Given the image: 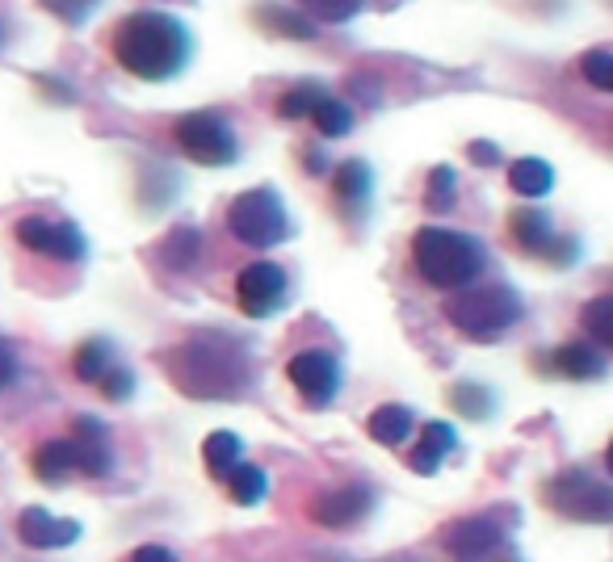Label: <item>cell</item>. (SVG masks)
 <instances>
[{
    "mask_svg": "<svg viewBox=\"0 0 613 562\" xmlns=\"http://www.w3.org/2000/svg\"><path fill=\"white\" fill-rule=\"evenodd\" d=\"M51 231H55V223H46V219H39V214H30V219H22V223L13 227V235H18L22 248L46 252L51 248Z\"/></svg>",
    "mask_w": 613,
    "mask_h": 562,
    "instance_id": "cell-33",
    "label": "cell"
},
{
    "mask_svg": "<svg viewBox=\"0 0 613 562\" xmlns=\"http://www.w3.org/2000/svg\"><path fill=\"white\" fill-rule=\"evenodd\" d=\"M450 399L463 407L466 416H475V420L492 416V391H484L479 382H458V386L450 391Z\"/></svg>",
    "mask_w": 613,
    "mask_h": 562,
    "instance_id": "cell-31",
    "label": "cell"
},
{
    "mask_svg": "<svg viewBox=\"0 0 613 562\" xmlns=\"http://www.w3.org/2000/svg\"><path fill=\"white\" fill-rule=\"evenodd\" d=\"M445 315L471 340H492V336L508 332L521 319V298L508 286H484V290H471L463 298H454L445 307Z\"/></svg>",
    "mask_w": 613,
    "mask_h": 562,
    "instance_id": "cell-5",
    "label": "cell"
},
{
    "mask_svg": "<svg viewBox=\"0 0 613 562\" xmlns=\"http://www.w3.org/2000/svg\"><path fill=\"white\" fill-rule=\"evenodd\" d=\"M228 491H232L235 503H244V508H253V503L265 500V491H269V475L253 466V462H240L232 475H228Z\"/></svg>",
    "mask_w": 613,
    "mask_h": 562,
    "instance_id": "cell-23",
    "label": "cell"
},
{
    "mask_svg": "<svg viewBox=\"0 0 613 562\" xmlns=\"http://www.w3.org/2000/svg\"><path fill=\"white\" fill-rule=\"evenodd\" d=\"M550 508H559L568 521L610 524L613 521V483L596 479L592 470H563L547 483Z\"/></svg>",
    "mask_w": 613,
    "mask_h": 562,
    "instance_id": "cell-7",
    "label": "cell"
},
{
    "mask_svg": "<svg viewBox=\"0 0 613 562\" xmlns=\"http://www.w3.org/2000/svg\"><path fill=\"white\" fill-rule=\"evenodd\" d=\"M198 248H202V235L193 227H177L165 240V248H160V261L169 265V269H190L193 261H198Z\"/></svg>",
    "mask_w": 613,
    "mask_h": 562,
    "instance_id": "cell-27",
    "label": "cell"
},
{
    "mask_svg": "<svg viewBox=\"0 0 613 562\" xmlns=\"http://www.w3.org/2000/svg\"><path fill=\"white\" fill-rule=\"evenodd\" d=\"M46 256H55V261H64V265H76V261H85V256H88L85 231L76 227V223H55Z\"/></svg>",
    "mask_w": 613,
    "mask_h": 562,
    "instance_id": "cell-26",
    "label": "cell"
},
{
    "mask_svg": "<svg viewBox=\"0 0 613 562\" xmlns=\"http://www.w3.org/2000/svg\"><path fill=\"white\" fill-rule=\"evenodd\" d=\"M97 386H102V395L114 399V403H127V399L135 395V374H130L127 365H114Z\"/></svg>",
    "mask_w": 613,
    "mask_h": 562,
    "instance_id": "cell-36",
    "label": "cell"
},
{
    "mask_svg": "<svg viewBox=\"0 0 613 562\" xmlns=\"http://www.w3.org/2000/svg\"><path fill=\"white\" fill-rule=\"evenodd\" d=\"M109 370H114V344L102 340V336L85 340V344L76 349V357H72V374L81 378V382H88V386H97Z\"/></svg>",
    "mask_w": 613,
    "mask_h": 562,
    "instance_id": "cell-19",
    "label": "cell"
},
{
    "mask_svg": "<svg viewBox=\"0 0 613 562\" xmlns=\"http://www.w3.org/2000/svg\"><path fill=\"white\" fill-rule=\"evenodd\" d=\"M471 160H475V165H500V147L496 144H471Z\"/></svg>",
    "mask_w": 613,
    "mask_h": 562,
    "instance_id": "cell-39",
    "label": "cell"
},
{
    "mask_svg": "<svg viewBox=\"0 0 613 562\" xmlns=\"http://www.w3.org/2000/svg\"><path fill=\"white\" fill-rule=\"evenodd\" d=\"M605 466H610V475H613V445H610V454H605Z\"/></svg>",
    "mask_w": 613,
    "mask_h": 562,
    "instance_id": "cell-40",
    "label": "cell"
},
{
    "mask_svg": "<svg viewBox=\"0 0 613 562\" xmlns=\"http://www.w3.org/2000/svg\"><path fill=\"white\" fill-rule=\"evenodd\" d=\"M311 118H316L324 139H340V135L353 130V109L345 102H337V97H319V105L311 109Z\"/></svg>",
    "mask_w": 613,
    "mask_h": 562,
    "instance_id": "cell-25",
    "label": "cell"
},
{
    "mask_svg": "<svg viewBox=\"0 0 613 562\" xmlns=\"http://www.w3.org/2000/svg\"><path fill=\"white\" fill-rule=\"evenodd\" d=\"M550 365L563 378H575V382H592V378L605 374V357H601V349L592 340H571V344H563L559 353L550 357Z\"/></svg>",
    "mask_w": 613,
    "mask_h": 562,
    "instance_id": "cell-16",
    "label": "cell"
},
{
    "mask_svg": "<svg viewBox=\"0 0 613 562\" xmlns=\"http://www.w3.org/2000/svg\"><path fill=\"white\" fill-rule=\"evenodd\" d=\"M202 458H207L214 479H228L240 466V458H244V441L235 437V433H211L207 445H202Z\"/></svg>",
    "mask_w": 613,
    "mask_h": 562,
    "instance_id": "cell-22",
    "label": "cell"
},
{
    "mask_svg": "<svg viewBox=\"0 0 613 562\" xmlns=\"http://www.w3.org/2000/svg\"><path fill=\"white\" fill-rule=\"evenodd\" d=\"M412 261L429 286L437 290H463L487 269V252L475 235L450 227H421L412 240Z\"/></svg>",
    "mask_w": 613,
    "mask_h": 562,
    "instance_id": "cell-3",
    "label": "cell"
},
{
    "mask_svg": "<svg viewBox=\"0 0 613 562\" xmlns=\"http://www.w3.org/2000/svg\"><path fill=\"white\" fill-rule=\"evenodd\" d=\"M256 18H261V25H265V30H277V34L286 30V34H295V39H311V21L295 18V13H277V9H269V4H265Z\"/></svg>",
    "mask_w": 613,
    "mask_h": 562,
    "instance_id": "cell-34",
    "label": "cell"
},
{
    "mask_svg": "<svg viewBox=\"0 0 613 562\" xmlns=\"http://www.w3.org/2000/svg\"><path fill=\"white\" fill-rule=\"evenodd\" d=\"M172 139H177V147L190 156L193 165H202V168H228V165H235V156H240L235 130L228 126V118L214 114V109H193L186 118H177Z\"/></svg>",
    "mask_w": 613,
    "mask_h": 562,
    "instance_id": "cell-6",
    "label": "cell"
},
{
    "mask_svg": "<svg viewBox=\"0 0 613 562\" xmlns=\"http://www.w3.org/2000/svg\"><path fill=\"white\" fill-rule=\"evenodd\" d=\"M370 437L379 441V445H387V449H395V445H403V441L412 437V428H416V416L403 407V403H387V407H379L374 416H370Z\"/></svg>",
    "mask_w": 613,
    "mask_h": 562,
    "instance_id": "cell-18",
    "label": "cell"
},
{
    "mask_svg": "<svg viewBox=\"0 0 613 562\" xmlns=\"http://www.w3.org/2000/svg\"><path fill=\"white\" fill-rule=\"evenodd\" d=\"M370 189H374V172H370V165L345 160V165L337 168V198L345 202V206L361 210L366 202H370Z\"/></svg>",
    "mask_w": 613,
    "mask_h": 562,
    "instance_id": "cell-21",
    "label": "cell"
},
{
    "mask_svg": "<svg viewBox=\"0 0 613 562\" xmlns=\"http://www.w3.org/2000/svg\"><path fill=\"white\" fill-rule=\"evenodd\" d=\"M580 324H584V332H589L592 344H601V349H613V294H601V298L584 303V311H580Z\"/></svg>",
    "mask_w": 613,
    "mask_h": 562,
    "instance_id": "cell-24",
    "label": "cell"
},
{
    "mask_svg": "<svg viewBox=\"0 0 613 562\" xmlns=\"http://www.w3.org/2000/svg\"><path fill=\"white\" fill-rule=\"evenodd\" d=\"M43 4L60 21H67V25H85V21L97 13V4H102V0H43Z\"/></svg>",
    "mask_w": 613,
    "mask_h": 562,
    "instance_id": "cell-35",
    "label": "cell"
},
{
    "mask_svg": "<svg viewBox=\"0 0 613 562\" xmlns=\"http://www.w3.org/2000/svg\"><path fill=\"white\" fill-rule=\"evenodd\" d=\"M580 72H584V81H589L592 88L613 93V51H589V55L580 60Z\"/></svg>",
    "mask_w": 613,
    "mask_h": 562,
    "instance_id": "cell-32",
    "label": "cell"
},
{
    "mask_svg": "<svg viewBox=\"0 0 613 562\" xmlns=\"http://www.w3.org/2000/svg\"><path fill=\"white\" fill-rule=\"evenodd\" d=\"M445 545H450V554L458 562H475L505 545V529L492 517H466V521H458L445 533Z\"/></svg>",
    "mask_w": 613,
    "mask_h": 562,
    "instance_id": "cell-13",
    "label": "cell"
},
{
    "mask_svg": "<svg viewBox=\"0 0 613 562\" xmlns=\"http://www.w3.org/2000/svg\"><path fill=\"white\" fill-rule=\"evenodd\" d=\"M169 382L202 403L244 399L256 386V361L244 340L228 332H198L165 353Z\"/></svg>",
    "mask_w": 613,
    "mask_h": 562,
    "instance_id": "cell-1",
    "label": "cell"
},
{
    "mask_svg": "<svg viewBox=\"0 0 613 562\" xmlns=\"http://www.w3.org/2000/svg\"><path fill=\"white\" fill-rule=\"evenodd\" d=\"M228 231L249 248H277L290 235V214L274 185H256L240 193L228 210Z\"/></svg>",
    "mask_w": 613,
    "mask_h": 562,
    "instance_id": "cell-4",
    "label": "cell"
},
{
    "mask_svg": "<svg viewBox=\"0 0 613 562\" xmlns=\"http://www.w3.org/2000/svg\"><path fill=\"white\" fill-rule=\"evenodd\" d=\"M298 9H303L307 18L328 21V25H340V21L358 18L361 9H366V0H298Z\"/></svg>",
    "mask_w": 613,
    "mask_h": 562,
    "instance_id": "cell-29",
    "label": "cell"
},
{
    "mask_svg": "<svg viewBox=\"0 0 613 562\" xmlns=\"http://www.w3.org/2000/svg\"><path fill=\"white\" fill-rule=\"evenodd\" d=\"M286 294H290V277L282 265H269V261L244 265L235 277V303L249 319H269L286 303Z\"/></svg>",
    "mask_w": 613,
    "mask_h": 562,
    "instance_id": "cell-9",
    "label": "cell"
},
{
    "mask_svg": "<svg viewBox=\"0 0 613 562\" xmlns=\"http://www.w3.org/2000/svg\"><path fill=\"white\" fill-rule=\"evenodd\" d=\"M454 193H458V177L454 168H433L429 172V189H424V206L429 210H450L454 206Z\"/></svg>",
    "mask_w": 613,
    "mask_h": 562,
    "instance_id": "cell-30",
    "label": "cell"
},
{
    "mask_svg": "<svg viewBox=\"0 0 613 562\" xmlns=\"http://www.w3.org/2000/svg\"><path fill=\"white\" fill-rule=\"evenodd\" d=\"M508 185L517 189L521 198H547L550 189H554V168L547 160H517V165L508 168Z\"/></svg>",
    "mask_w": 613,
    "mask_h": 562,
    "instance_id": "cell-20",
    "label": "cell"
},
{
    "mask_svg": "<svg viewBox=\"0 0 613 562\" xmlns=\"http://www.w3.org/2000/svg\"><path fill=\"white\" fill-rule=\"evenodd\" d=\"M72 470H76V445H72V437H55L46 441V445H39V454H34V475L39 479L60 487Z\"/></svg>",
    "mask_w": 613,
    "mask_h": 562,
    "instance_id": "cell-17",
    "label": "cell"
},
{
    "mask_svg": "<svg viewBox=\"0 0 613 562\" xmlns=\"http://www.w3.org/2000/svg\"><path fill=\"white\" fill-rule=\"evenodd\" d=\"M18 538L30 550H64V545L81 542V521H60L46 508H25L18 517Z\"/></svg>",
    "mask_w": 613,
    "mask_h": 562,
    "instance_id": "cell-12",
    "label": "cell"
},
{
    "mask_svg": "<svg viewBox=\"0 0 613 562\" xmlns=\"http://www.w3.org/2000/svg\"><path fill=\"white\" fill-rule=\"evenodd\" d=\"M508 235H512V244L529 256H550V248L559 244V235H554V223H550V214L542 206H517L512 210V219H508Z\"/></svg>",
    "mask_w": 613,
    "mask_h": 562,
    "instance_id": "cell-14",
    "label": "cell"
},
{
    "mask_svg": "<svg viewBox=\"0 0 613 562\" xmlns=\"http://www.w3.org/2000/svg\"><path fill=\"white\" fill-rule=\"evenodd\" d=\"M458 445V433H454V424H445V420H429L421 428V441H416V454H412V470L416 475H437V466L442 458Z\"/></svg>",
    "mask_w": 613,
    "mask_h": 562,
    "instance_id": "cell-15",
    "label": "cell"
},
{
    "mask_svg": "<svg viewBox=\"0 0 613 562\" xmlns=\"http://www.w3.org/2000/svg\"><path fill=\"white\" fill-rule=\"evenodd\" d=\"M130 562H177V554H172V550H165V545H139Z\"/></svg>",
    "mask_w": 613,
    "mask_h": 562,
    "instance_id": "cell-38",
    "label": "cell"
},
{
    "mask_svg": "<svg viewBox=\"0 0 613 562\" xmlns=\"http://www.w3.org/2000/svg\"><path fill=\"white\" fill-rule=\"evenodd\" d=\"M72 445H76V470L102 479L114 470V445H109V428L97 416H81L72 428Z\"/></svg>",
    "mask_w": 613,
    "mask_h": 562,
    "instance_id": "cell-11",
    "label": "cell"
},
{
    "mask_svg": "<svg viewBox=\"0 0 613 562\" xmlns=\"http://www.w3.org/2000/svg\"><path fill=\"white\" fill-rule=\"evenodd\" d=\"M286 378L298 391V399L311 403V407H328L340 395V382H345L340 361L332 353H324V349H303V353L290 357Z\"/></svg>",
    "mask_w": 613,
    "mask_h": 562,
    "instance_id": "cell-8",
    "label": "cell"
},
{
    "mask_svg": "<svg viewBox=\"0 0 613 562\" xmlns=\"http://www.w3.org/2000/svg\"><path fill=\"white\" fill-rule=\"evenodd\" d=\"M18 374H22V365H18V353L0 340V391H9L13 382H18Z\"/></svg>",
    "mask_w": 613,
    "mask_h": 562,
    "instance_id": "cell-37",
    "label": "cell"
},
{
    "mask_svg": "<svg viewBox=\"0 0 613 562\" xmlns=\"http://www.w3.org/2000/svg\"><path fill=\"white\" fill-rule=\"evenodd\" d=\"M190 55V30L172 13H160V9L130 13L114 30V60L123 72L139 76V81H172L177 72H186Z\"/></svg>",
    "mask_w": 613,
    "mask_h": 562,
    "instance_id": "cell-2",
    "label": "cell"
},
{
    "mask_svg": "<svg viewBox=\"0 0 613 562\" xmlns=\"http://www.w3.org/2000/svg\"><path fill=\"white\" fill-rule=\"evenodd\" d=\"M374 500L379 496H374L370 483H345V487H332V491L311 500V521L324 524V529H349V524L370 517Z\"/></svg>",
    "mask_w": 613,
    "mask_h": 562,
    "instance_id": "cell-10",
    "label": "cell"
},
{
    "mask_svg": "<svg viewBox=\"0 0 613 562\" xmlns=\"http://www.w3.org/2000/svg\"><path fill=\"white\" fill-rule=\"evenodd\" d=\"M324 97V88L319 84H295L290 93H282L277 97V118H286V123H295V118H311V109L319 105Z\"/></svg>",
    "mask_w": 613,
    "mask_h": 562,
    "instance_id": "cell-28",
    "label": "cell"
}]
</instances>
